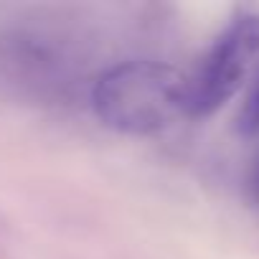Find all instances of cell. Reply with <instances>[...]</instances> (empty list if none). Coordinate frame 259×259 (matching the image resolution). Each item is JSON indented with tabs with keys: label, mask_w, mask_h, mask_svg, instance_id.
Wrapping results in <instances>:
<instances>
[{
	"label": "cell",
	"mask_w": 259,
	"mask_h": 259,
	"mask_svg": "<svg viewBox=\"0 0 259 259\" xmlns=\"http://www.w3.org/2000/svg\"><path fill=\"white\" fill-rule=\"evenodd\" d=\"M92 104L117 133L153 135L188 114V79L158 61H127L97 79Z\"/></svg>",
	"instance_id": "1"
},
{
	"label": "cell",
	"mask_w": 259,
	"mask_h": 259,
	"mask_svg": "<svg viewBox=\"0 0 259 259\" xmlns=\"http://www.w3.org/2000/svg\"><path fill=\"white\" fill-rule=\"evenodd\" d=\"M259 54V13L241 11L216 38L196 74L188 79V114L208 117L229 102Z\"/></svg>",
	"instance_id": "2"
},
{
	"label": "cell",
	"mask_w": 259,
	"mask_h": 259,
	"mask_svg": "<svg viewBox=\"0 0 259 259\" xmlns=\"http://www.w3.org/2000/svg\"><path fill=\"white\" fill-rule=\"evenodd\" d=\"M236 133L244 138H254L259 135V71L254 76V81L249 84L241 107L236 112Z\"/></svg>",
	"instance_id": "3"
},
{
	"label": "cell",
	"mask_w": 259,
	"mask_h": 259,
	"mask_svg": "<svg viewBox=\"0 0 259 259\" xmlns=\"http://www.w3.org/2000/svg\"><path fill=\"white\" fill-rule=\"evenodd\" d=\"M251 191H254V196L259 201V165H256V173H254V181H251Z\"/></svg>",
	"instance_id": "4"
}]
</instances>
